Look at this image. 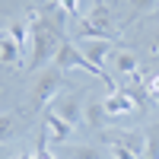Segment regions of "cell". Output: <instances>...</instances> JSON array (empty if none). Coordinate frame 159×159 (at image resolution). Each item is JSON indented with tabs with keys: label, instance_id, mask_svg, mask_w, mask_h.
Masks as SVG:
<instances>
[{
	"label": "cell",
	"instance_id": "1",
	"mask_svg": "<svg viewBox=\"0 0 159 159\" xmlns=\"http://www.w3.org/2000/svg\"><path fill=\"white\" fill-rule=\"evenodd\" d=\"M29 35H32V67H42L45 61H51L64 42V35H57L38 13L29 16Z\"/></svg>",
	"mask_w": 159,
	"mask_h": 159
},
{
	"label": "cell",
	"instance_id": "2",
	"mask_svg": "<svg viewBox=\"0 0 159 159\" xmlns=\"http://www.w3.org/2000/svg\"><path fill=\"white\" fill-rule=\"evenodd\" d=\"M61 86H64V70H61V67L45 70L42 76H38V83L32 86V105H35V108H45V105H51V102L57 99Z\"/></svg>",
	"mask_w": 159,
	"mask_h": 159
},
{
	"label": "cell",
	"instance_id": "3",
	"mask_svg": "<svg viewBox=\"0 0 159 159\" xmlns=\"http://www.w3.org/2000/svg\"><path fill=\"white\" fill-rule=\"evenodd\" d=\"M102 140H105V143H121V147L134 150L137 156H143V150H147V134H143V130H118V127H105V130H102Z\"/></svg>",
	"mask_w": 159,
	"mask_h": 159
},
{
	"label": "cell",
	"instance_id": "4",
	"mask_svg": "<svg viewBox=\"0 0 159 159\" xmlns=\"http://www.w3.org/2000/svg\"><path fill=\"white\" fill-rule=\"evenodd\" d=\"M51 111L57 118H64L67 124H80L83 121V99L76 96V92H67V96H57L51 102Z\"/></svg>",
	"mask_w": 159,
	"mask_h": 159
},
{
	"label": "cell",
	"instance_id": "5",
	"mask_svg": "<svg viewBox=\"0 0 159 159\" xmlns=\"http://www.w3.org/2000/svg\"><path fill=\"white\" fill-rule=\"evenodd\" d=\"M121 92L134 102V108L147 111V105H150V89H147V80H143L140 73H127V83H124Z\"/></svg>",
	"mask_w": 159,
	"mask_h": 159
},
{
	"label": "cell",
	"instance_id": "6",
	"mask_svg": "<svg viewBox=\"0 0 159 159\" xmlns=\"http://www.w3.org/2000/svg\"><path fill=\"white\" fill-rule=\"evenodd\" d=\"M86 22H89L96 32H102V38H108V42H111L115 32H111V10H108V3H96L92 13L86 16Z\"/></svg>",
	"mask_w": 159,
	"mask_h": 159
},
{
	"label": "cell",
	"instance_id": "7",
	"mask_svg": "<svg viewBox=\"0 0 159 159\" xmlns=\"http://www.w3.org/2000/svg\"><path fill=\"white\" fill-rule=\"evenodd\" d=\"M45 130H48V140L67 143V140H70V134H73V124H67L64 118H57L54 111L48 108V115H45Z\"/></svg>",
	"mask_w": 159,
	"mask_h": 159
},
{
	"label": "cell",
	"instance_id": "8",
	"mask_svg": "<svg viewBox=\"0 0 159 159\" xmlns=\"http://www.w3.org/2000/svg\"><path fill=\"white\" fill-rule=\"evenodd\" d=\"M108 51H111L108 38H86V45H83V54L89 57V64H96V67H102V70H105V57H108Z\"/></svg>",
	"mask_w": 159,
	"mask_h": 159
},
{
	"label": "cell",
	"instance_id": "9",
	"mask_svg": "<svg viewBox=\"0 0 159 159\" xmlns=\"http://www.w3.org/2000/svg\"><path fill=\"white\" fill-rule=\"evenodd\" d=\"M105 105V115H108V118H118V115H127L130 108H134V102H130L127 96H124V92H108V99H105L102 102Z\"/></svg>",
	"mask_w": 159,
	"mask_h": 159
},
{
	"label": "cell",
	"instance_id": "10",
	"mask_svg": "<svg viewBox=\"0 0 159 159\" xmlns=\"http://www.w3.org/2000/svg\"><path fill=\"white\" fill-rule=\"evenodd\" d=\"M0 57H3L7 64H19V57H22V48L13 42L10 32H0Z\"/></svg>",
	"mask_w": 159,
	"mask_h": 159
},
{
	"label": "cell",
	"instance_id": "11",
	"mask_svg": "<svg viewBox=\"0 0 159 159\" xmlns=\"http://www.w3.org/2000/svg\"><path fill=\"white\" fill-rule=\"evenodd\" d=\"M105 121H108L105 105H102V102H89V105H86V124H89L92 130H105Z\"/></svg>",
	"mask_w": 159,
	"mask_h": 159
},
{
	"label": "cell",
	"instance_id": "12",
	"mask_svg": "<svg viewBox=\"0 0 159 159\" xmlns=\"http://www.w3.org/2000/svg\"><path fill=\"white\" fill-rule=\"evenodd\" d=\"M147 150H143V159H159V124L147 127Z\"/></svg>",
	"mask_w": 159,
	"mask_h": 159
},
{
	"label": "cell",
	"instance_id": "13",
	"mask_svg": "<svg viewBox=\"0 0 159 159\" xmlns=\"http://www.w3.org/2000/svg\"><path fill=\"white\" fill-rule=\"evenodd\" d=\"M16 137V115H0V143Z\"/></svg>",
	"mask_w": 159,
	"mask_h": 159
},
{
	"label": "cell",
	"instance_id": "14",
	"mask_svg": "<svg viewBox=\"0 0 159 159\" xmlns=\"http://www.w3.org/2000/svg\"><path fill=\"white\" fill-rule=\"evenodd\" d=\"M115 64H118V70H121V73H137V57L130 54V51H118V54H115Z\"/></svg>",
	"mask_w": 159,
	"mask_h": 159
},
{
	"label": "cell",
	"instance_id": "15",
	"mask_svg": "<svg viewBox=\"0 0 159 159\" xmlns=\"http://www.w3.org/2000/svg\"><path fill=\"white\" fill-rule=\"evenodd\" d=\"M67 159H99L96 147H67Z\"/></svg>",
	"mask_w": 159,
	"mask_h": 159
},
{
	"label": "cell",
	"instance_id": "16",
	"mask_svg": "<svg viewBox=\"0 0 159 159\" xmlns=\"http://www.w3.org/2000/svg\"><path fill=\"white\" fill-rule=\"evenodd\" d=\"M10 35H13V42H16L22 51H25V38H29V25L25 22H13L10 25Z\"/></svg>",
	"mask_w": 159,
	"mask_h": 159
},
{
	"label": "cell",
	"instance_id": "17",
	"mask_svg": "<svg viewBox=\"0 0 159 159\" xmlns=\"http://www.w3.org/2000/svg\"><path fill=\"white\" fill-rule=\"evenodd\" d=\"M35 159H57V156L48 153V130H42L38 140H35Z\"/></svg>",
	"mask_w": 159,
	"mask_h": 159
},
{
	"label": "cell",
	"instance_id": "18",
	"mask_svg": "<svg viewBox=\"0 0 159 159\" xmlns=\"http://www.w3.org/2000/svg\"><path fill=\"white\" fill-rule=\"evenodd\" d=\"M108 153H111V159H140L134 150H127V147H121V143H108Z\"/></svg>",
	"mask_w": 159,
	"mask_h": 159
},
{
	"label": "cell",
	"instance_id": "19",
	"mask_svg": "<svg viewBox=\"0 0 159 159\" xmlns=\"http://www.w3.org/2000/svg\"><path fill=\"white\" fill-rule=\"evenodd\" d=\"M57 3L64 7V13H67V16H76V13H80V0H57Z\"/></svg>",
	"mask_w": 159,
	"mask_h": 159
},
{
	"label": "cell",
	"instance_id": "20",
	"mask_svg": "<svg viewBox=\"0 0 159 159\" xmlns=\"http://www.w3.org/2000/svg\"><path fill=\"white\" fill-rule=\"evenodd\" d=\"M159 3V0H134V7H137V16H143V13H150L153 7Z\"/></svg>",
	"mask_w": 159,
	"mask_h": 159
},
{
	"label": "cell",
	"instance_id": "21",
	"mask_svg": "<svg viewBox=\"0 0 159 159\" xmlns=\"http://www.w3.org/2000/svg\"><path fill=\"white\" fill-rule=\"evenodd\" d=\"M147 89H150V99H159V73L147 80Z\"/></svg>",
	"mask_w": 159,
	"mask_h": 159
},
{
	"label": "cell",
	"instance_id": "22",
	"mask_svg": "<svg viewBox=\"0 0 159 159\" xmlns=\"http://www.w3.org/2000/svg\"><path fill=\"white\" fill-rule=\"evenodd\" d=\"M19 159H32V153H19Z\"/></svg>",
	"mask_w": 159,
	"mask_h": 159
},
{
	"label": "cell",
	"instance_id": "23",
	"mask_svg": "<svg viewBox=\"0 0 159 159\" xmlns=\"http://www.w3.org/2000/svg\"><path fill=\"white\" fill-rule=\"evenodd\" d=\"M153 48H156V51H159V35H156V42H153Z\"/></svg>",
	"mask_w": 159,
	"mask_h": 159
},
{
	"label": "cell",
	"instance_id": "24",
	"mask_svg": "<svg viewBox=\"0 0 159 159\" xmlns=\"http://www.w3.org/2000/svg\"><path fill=\"white\" fill-rule=\"evenodd\" d=\"M0 159H3V153H0Z\"/></svg>",
	"mask_w": 159,
	"mask_h": 159
},
{
	"label": "cell",
	"instance_id": "25",
	"mask_svg": "<svg viewBox=\"0 0 159 159\" xmlns=\"http://www.w3.org/2000/svg\"><path fill=\"white\" fill-rule=\"evenodd\" d=\"M0 25H3V22H0Z\"/></svg>",
	"mask_w": 159,
	"mask_h": 159
}]
</instances>
